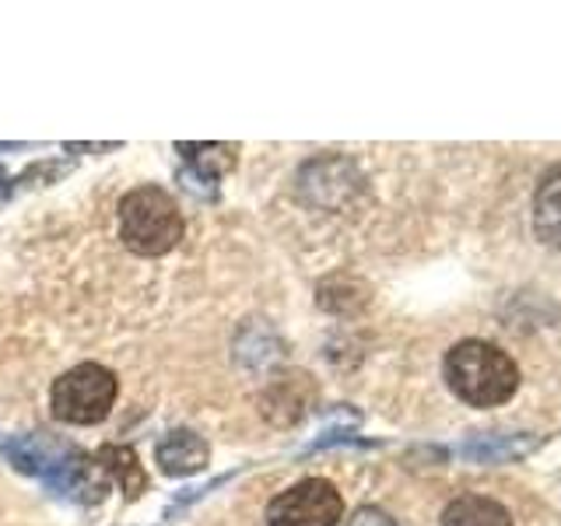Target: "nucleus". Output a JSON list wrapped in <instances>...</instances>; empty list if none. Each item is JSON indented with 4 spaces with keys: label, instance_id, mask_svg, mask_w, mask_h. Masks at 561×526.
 I'll list each match as a JSON object with an SVG mask.
<instances>
[{
    "label": "nucleus",
    "instance_id": "f257e3e1",
    "mask_svg": "<svg viewBox=\"0 0 561 526\" xmlns=\"http://www.w3.org/2000/svg\"><path fill=\"white\" fill-rule=\"evenodd\" d=\"M443 373L449 390L470 408H499L519 386L516 362L488 341H460L446 355Z\"/></svg>",
    "mask_w": 561,
    "mask_h": 526
},
{
    "label": "nucleus",
    "instance_id": "f03ea898",
    "mask_svg": "<svg viewBox=\"0 0 561 526\" xmlns=\"http://www.w3.org/2000/svg\"><path fill=\"white\" fill-rule=\"evenodd\" d=\"M183 210L165 190L137 186L119 201V239L137 256H162L183 239Z\"/></svg>",
    "mask_w": 561,
    "mask_h": 526
},
{
    "label": "nucleus",
    "instance_id": "7ed1b4c3",
    "mask_svg": "<svg viewBox=\"0 0 561 526\" xmlns=\"http://www.w3.org/2000/svg\"><path fill=\"white\" fill-rule=\"evenodd\" d=\"M116 403V376L95 362L75 365L49 390L53 418L64 425H99Z\"/></svg>",
    "mask_w": 561,
    "mask_h": 526
},
{
    "label": "nucleus",
    "instance_id": "20e7f679",
    "mask_svg": "<svg viewBox=\"0 0 561 526\" xmlns=\"http://www.w3.org/2000/svg\"><path fill=\"white\" fill-rule=\"evenodd\" d=\"M344 502L323 478H306L267 505V526H337Z\"/></svg>",
    "mask_w": 561,
    "mask_h": 526
},
{
    "label": "nucleus",
    "instance_id": "39448f33",
    "mask_svg": "<svg viewBox=\"0 0 561 526\" xmlns=\"http://www.w3.org/2000/svg\"><path fill=\"white\" fill-rule=\"evenodd\" d=\"M207 456H210V449L204 438L186 428L169 432L154 449V460L169 478H193V473H201L207 467Z\"/></svg>",
    "mask_w": 561,
    "mask_h": 526
},
{
    "label": "nucleus",
    "instance_id": "423d86ee",
    "mask_svg": "<svg viewBox=\"0 0 561 526\" xmlns=\"http://www.w3.org/2000/svg\"><path fill=\"white\" fill-rule=\"evenodd\" d=\"M534 232L543 245L561 250V169H551L534 197Z\"/></svg>",
    "mask_w": 561,
    "mask_h": 526
},
{
    "label": "nucleus",
    "instance_id": "0eeeda50",
    "mask_svg": "<svg viewBox=\"0 0 561 526\" xmlns=\"http://www.w3.org/2000/svg\"><path fill=\"white\" fill-rule=\"evenodd\" d=\"M537 446V438L530 435H499V432H484V435H473L463 443V456L467 460H478V464H508V460H519Z\"/></svg>",
    "mask_w": 561,
    "mask_h": 526
},
{
    "label": "nucleus",
    "instance_id": "6e6552de",
    "mask_svg": "<svg viewBox=\"0 0 561 526\" xmlns=\"http://www.w3.org/2000/svg\"><path fill=\"white\" fill-rule=\"evenodd\" d=\"M443 526H513L508 508L484 495H460L446 505Z\"/></svg>",
    "mask_w": 561,
    "mask_h": 526
},
{
    "label": "nucleus",
    "instance_id": "1a4fd4ad",
    "mask_svg": "<svg viewBox=\"0 0 561 526\" xmlns=\"http://www.w3.org/2000/svg\"><path fill=\"white\" fill-rule=\"evenodd\" d=\"M201 183H218L236 165V145H175Z\"/></svg>",
    "mask_w": 561,
    "mask_h": 526
},
{
    "label": "nucleus",
    "instance_id": "9d476101",
    "mask_svg": "<svg viewBox=\"0 0 561 526\" xmlns=\"http://www.w3.org/2000/svg\"><path fill=\"white\" fill-rule=\"evenodd\" d=\"M99 467L110 473V478L119 481L123 495H127V499H137L140 491L148 488L145 470H140V464H137V453L127 449V446H105L99 453Z\"/></svg>",
    "mask_w": 561,
    "mask_h": 526
},
{
    "label": "nucleus",
    "instance_id": "9b49d317",
    "mask_svg": "<svg viewBox=\"0 0 561 526\" xmlns=\"http://www.w3.org/2000/svg\"><path fill=\"white\" fill-rule=\"evenodd\" d=\"M347 526H397L390 516L382 513V508H376V505H365V508H358L355 516H351V523Z\"/></svg>",
    "mask_w": 561,
    "mask_h": 526
},
{
    "label": "nucleus",
    "instance_id": "f8f14e48",
    "mask_svg": "<svg viewBox=\"0 0 561 526\" xmlns=\"http://www.w3.org/2000/svg\"><path fill=\"white\" fill-rule=\"evenodd\" d=\"M0 193H4V172H0Z\"/></svg>",
    "mask_w": 561,
    "mask_h": 526
}]
</instances>
